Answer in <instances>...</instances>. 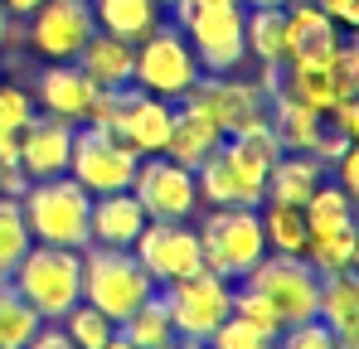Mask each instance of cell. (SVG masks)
I'll list each match as a JSON object with an SVG mask.
<instances>
[{"instance_id": "9", "label": "cell", "mask_w": 359, "mask_h": 349, "mask_svg": "<svg viewBox=\"0 0 359 349\" xmlns=\"http://www.w3.org/2000/svg\"><path fill=\"white\" fill-rule=\"evenodd\" d=\"M141 156L121 141L112 126H73V151H68V174L88 194H117L131 189Z\"/></svg>"}, {"instance_id": "40", "label": "cell", "mask_w": 359, "mask_h": 349, "mask_svg": "<svg viewBox=\"0 0 359 349\" xmlns=\"http://www.w3.org/2000/svg\"><path fill=\"white\" fill-rule=\"evenodd\" d=\"M0 5H5V15L15 20V15H34V10H39L44 0H0Z\"/></svg>"}, {"instance_id": "10", "label": "cell", "mask_w": 359, "mask_h": 349, "mask_svg": "<svg viewBox=\"0 0 359 349\" xmlns=\"http://www.w3.org/2000/svg\"><path fill=\"white\" fill-rule=\"evenodd\" d=\"M161 301H165V310H170V330H175V335L209 340V335L229 320V310H233V287H229L224 277H214L209 267H199V272L180 277L170 287H161Z\"/></svg>"}, {"instance_id": "33", "label": "cell", "mask_w": 359, "mask_h": 349, "mask_svg": "<svg viewBox=\"0 0 359 349\" xmlns=\"http://www.w3.org/2000/svg\"><path fill=\"white\" fill-rule=\"evenodd\" d=\"M29 228H25V214H20V199L15 194H0V277H10L20 267V257L29 252Z\"/></svg>"}, {"instance_id": "13", "label": "cell", "mask_w": 359, "mask_h": 349, "mask_svg": "<svg viewBox=\"0 0 359 349\" xmlns=\"http://www.w3.org/2000/svg\"><path fill=\"white\" fill-rule=\"evenodd\" d=\"M131 252H136V262L146 267V277L156 282V287H170L180 277H189V272H199L204 267V252H199V233L184 228V224H146L141 238L131 242Z\"/></svg>"}, {"instance_id": "12", "label": "cell", "mask_w": 359, "mask_h": 349, "mask_svg": "<svg viewBox=\"0 0 359 349\" xmlns=\"http://www.w3.org/2000/svg\"><path fill=\"white\" fill-rule=\"evenodd\" d=\"M189 102H199L204 112L224 126V136H243V131H262L267 126V93L262 83H238V78H199L189 93Z\"/></svg>"}, {"instance_id": "34", "label": "cell", "mask_w": 359, "mask_h": 349, "mask_svg": "<svg viewBox=\"0 0 359 349\" xmlns=\"http://www.w3.org/2000/svg\"><path fill=\"white\" fill-rule=\"evenodd\" d=\"M63 335H68L78 349H102L112 335H117V325H112L102 310H93L88 301H78V306L63 315Z\"/></svg>"}, {"instance_id": "11", "label": "cell", "mask_w": 359, "mask_h": 349, "mask_svg": "<svg viewBox=\"0 0 359 349\" xmlns=\"http://www.w3.org/2000/svg\"><path fill=\"white\" fill-rule=\"evenodd\" d=\"M131 194L146 209V219H156V224H184L194 214V204H199L194 170L175 165L170 156H141L136 179H131Z\"/></svg>"}, {"instance_id": "19", "label": "cell", "mask_w": 359, "mask_h": 349, "mask_svg": "<svg viewBox=\"0 0 359 349\" xmlns=\"http://www.w3.org/2000/svg\"><path fill=\"white\" fill-rule=\"evenodd\" d=\"M219 141H224V126L204 112L199 102L180 97V102H175V121H170V141H165L161 156H170L175 165H184V170H199L204 156L219 151Z\"/></svg>"}, {"instance_id": "30", "label": "cell", "mask_w": 359, "mask_h": 349, "mask_svg": "<svg viewBox=\"0 0 359 349\" xmlns=\"http://www.w3.org/2000/svg\"><path fill=\"white\" fill-rule=\"evenodd\" d=\"M306 214V233H335V228H350L355 224V209H350V194L330 179H320V189L301 204Z\"/></svg>"}, {"instance_id": "17", "label": "cell", "mask_w": 359, "mask_h": 349, "mask_svg": "<svg viewBox=\"0 0 359 349\" xmlns=\"http://www.w3.org/2000/svg\"><path fill=\"white\" fill-rule=\"evenodd\" d=\"M97 83L68 58V63H49L44 73H39V83H34V107H44L49 116H63V121H73V126H83L88 112H93V102H97Z\"/></svg>"}, {"instance_id": "31", "label": "cell", "mask_w": 359, "mask_h": 349, "mask_svg": "<svg viewBox=\"0 0 359 349\" xmlns=\"http://www.w3.org/2000/svg\"><path fill=\"white\" fill-rule=\"evenodd\" d=\"M355 247H359L355 224L350 228H335V233H311L306 238V262L316 272H350L355 267Z\"/></svg>"}, {"instance_id": "7", "label": "cell", "mask_w": 359, "mask_h": 349, "mask_svg": "<svg viewBox=\"0 0 359 349\" xmlns=\"http://www.w3.org/2000/svg\"><path fill=\"white\" fill-rule=\"evenodd\" d=\"M199 252L204 267L224 282H243L262 257H267V238L257 209H214L199 228Z\"/></svg>"}, {"instance_id": "1", "label": "cell", "mask_w": 359, "mask_h": 349, "mask_svg": "<svg viewBox=\"0 0 359 349\" xmlns=\"http://www.w3.org/2000/svg\"><path fill=\"white\" fill-rule=\"evenodd\" d=\"M277 156H282V146H277L272 126L224 136L219 151H209L204 165L194 170V184L214 209H257L267 194V170Z\"/></svg>"}, {"instance_id": "35", "label": "cell", "mask_w": 359, "mask_h": 349, "mask_svg": "<svg viewBox=\"0 0 359 349\" xmlns=\"http://www.w3.org/2000/svg\"><path fill=\"white\" fill-rule=\"evenodd\" d=\"M209 349H277V340H272L267 330L248 325L243 315H233V310H229V320L209 335Z\"/></svg>"}, {"instance_id": "22", "label": "cell", "mask_w": 359, "mask_h": 349, "mask_svg": "<svg viewBox=\"0 0 359 349\" xmlns=\"http://www.w3.org/2000/svg\"><path fill=\"white\" fill-rule=\"evenodd\" d=\"M73 63L97 83V88H131V73H136V44H126L107 29H93L83 39V49L73 54Z\"/></svg>"}, {"instance_id": "28", "label": "cell", "mask_w": 359, "mask_h": 349, "mask_svg": "<svg viewBox=\"0 0 359 349\" xmlns=\"http://www.w3.org/2000/svg\"><path fill=\"white\" fill-rule=\"evenodd\" d=\"M257 219H262V238H267V247L272 252H301L306 257V214H301V204H272V199H262L257 204Z\"/></svg>"}, {"instance_id": "2", "label": "cell", "mask_w": 359, "mask_h": 349, "mask_svg": "<svg viewBox=\"0 0 359 349\" xmlns=\"http://www.w3.org/2000/svg\"><path fill=\"white\" fill-rule=\"evenodd\" d=\"M88 209H93V194L73 179V174H49V179H29L25 194H20V214H25V228L34 242H49V247H73L83 252L93 238H88Z\"/></svg>"}, {"instance_id": "25", "label": "cell", "mask_w": 359, "mask_h": 349, "mask_svg": "<svg viewBox=\"0 0 359 349\" xmlns=\"http://www.w3.org/2000/svg\"><path fill=\"white\" fill-rule=\"evenodd\" d=\"M93 20H97V29L136 44L165 20V5L161 0H93Z\"/></svg>"}, {"instance_id": "4", "label": "cell", "mask_w": 359, "mask_h": 349, "mask_svg": "<svg viewBox=\"0 0 359 349\" xmlns=\"http://www.w3.org/2000/svg\"><path fill=\"white\" fill-rule=\"evenodd\" d=\"M78 262H83V301L93 310H102L112 325L126 320L156 291V282L146 277V267L136 262L131 247H97V242H88L78 252Z\"/></svg>"}, {"instance_id": "45", "label": "cell", "mask_w": 359, "mask_h": 349, "mask_svg": "<svg viewBox=\"0 0 359 349\" xmlns=\"http://www.w3.org/2000/svg\"><path fill=\"white\" fill-rule=\"evenodd\" d=\"M161 5H175V0H161Z\"/></svg>"}, {"instance_id": "6", "label": "cell", "mask_w": 359, "mask_h": 349, "mask_svg": "<svg viewBox=\"0 0 359 349\" xmlns=\"http://www.w3.org/2000/svg\"><path fill=\"white\" fill-rule=\"evenodd\" d=\"M199 58L189 49V39L180 34L175 20H161L146 39H136V73H131V88L151 93V97H165L180 102L194 83H199Z\"/></svg>"}, {"instance_id": "21", "label": "cell", "mask_w": 359, "mask_h": 349, "mask_svg": "<svg viewBox=\"0 0 359 349\" xmlns=\"http://www.w3.org/2000/svg\"><path fill=\"white\" fill-rule=\"evenodd\" d=\"M316 320L335 335V349H359V282L350 272H320V306Z\"/></svg>"}, {"instance_id": "42", "label": "cell", "mask_w": 359, "mask_h": 349, "mask_svg": "<svg viewBox=\"0 0 359 349\" xmlns=\"http://www.w3.org/2000/svg\"><path fill=\"white\" fill-rule=\"evenodd\" d=\"M248 5H252V10H287L292 0H248Z\"/></svg>"}, {"instance_id": "26", "label": "cell", "mask_w": 359, "mask_h": 349, "mask_svg": "<svg viewBox=\"0 0 359 349\" xmlns=\"http://www.w3.org/2000/svg\"><path fill=\"white\" fill-rule=\"evenodd\" d=\"M117 335L126 340V345L136 349H161L175 330H170V310H165V301H161V287L151 291L126 320H117Z\"/></svg>"}, {"instance_id": "15", "label": "cell", "mask_w": 359, "mask_h": 349, "mask_svg": "<svg viewBox=\"0 0 359 349\" xmlns=\"http://www.w3.org/2000/svg\"><path fill=\"white\" fill-rule=\"evenodd\" d=\"M29 39L34 49L54 63H68V58L83 49V39L97 29L93 20V0H44L34 15H29Z\"/></svg>"}, {"instance_id": "18", "label": "cell", "mask_w": 359, "mask_h": 349, "mask_svg": "<svg viewBox=\"0 0 359 349\" xmlns=\"http://www.w3.org/2000/svg\"><path fill=\"white\" fill-rule=\"evenodd\" d=\"M68 151H73V121L63 116H29L20 131V170L25 179H49V174H68Z\"/></svg>"}, {"instance_id": "37", "label": "cell", "mask_w": 359, "mask_h": 349, "mask_svg": "<svg viewBox=\"0 0 359 349\" xmlns=\"http://www.w3.org/2000/svg\"><path fill=\"white\" fill-rule=\"evenodd\" d=\"M277 349H335V335L320 320H301V325H287L277 335Z\"/></svg>"}, {"instance_id": "16", "label": "cell", "mask_w": 359, "mask_h": 349, "mask_svg": "<svg viewBox=\"0 0 359 349\" xmlns=\"http://www.w3.org/2000/svg\"><path fill=\"white\" fill-rule=\"evenodd\" d=\"M170 121H175V102L151 97L141 88H126L117 102V116H112V131L136 156H161L165 141H170Z\"/></svg>"}, {"instance_id": "24", "label": "cell", "mask_w": 359, "mask_h": 349, "mask_svg": "<svg viewBox=\"0 0 359 349\" xmlns=\"http://www.w3.org/2000/svg\"><path fill=\"white\" fill-rule=\"evenodd\" d=\"M267 126H272V136H277L282 151H311L316 136H320V126H325V116L311 112L306 102L287 97V93L277 88V93L267 97Z\"/></svg>"}, {"instance_id": "8", "label": "cell", "mask_w": 359, "mask_h": 349, "mask_svg": "<svg viewBox=\"0 0 359 349\" xmlns=\"http://www.w3.org/2000/svg\"><path fill=\"white\" fill-rule=\"evenodd\" d=\"M243 287L257 291V296L277 310L282 330H287V325H301V320H316L320 272H316L301 252H272V257H262V262L243 277Z\"/></svg>"}, {"instance_id": "29", "label": "cell", "mask_w": 359, "mask_h": 349, "mask_svg": "<svg viewBox=\"0 0 359 349\" xmlns=\"http://www.w3.org/2000/svg\"><path fill=\"white\" fill-rule=\"evenodd\" d=\"M39 325H44L39 310L15 291L10 277H0V349H25Z\"/></svg>"}, {"instance_id": "27", "label": "cell", "mask_w": 359, "mask_h": 349, "mask_svg": "<svg viewBox=\"0 0 359 349\" xmlns=\"http://www.w3.org/2000/svg\"><path fill=\"white\" fill-rule=\"evenodd\" d=\"M34 116V97L15 83H0V170H20V131Z\"/></svg>"}, {"instance_id": "23", "label": "cell", "mask_w": 359, "mask_h": 349, "mask_svg": "<svg viewBox=\"0 0 359 349\" xmlns=\"http://www.w3.org/2000/svg\"><path fill=\"white\" fill-rule=\"evenodd\" d=\"M320 179H325V165L311 151H282L272 160V170H267V194L262 199H272V204H306L320 189Z\"/></svg>"}, {"instance_id": "43", "label": "cell", "mask_w": 359, "mask_h": 349, "mask_svg": "<svg viewBox=\"0 0 359 349\" xmlns=\"http://www.w3.org/2000/svg\"><path fill=\"white\" fill-rule=\"evenodd\" d=\"M0 44H10V15H5V5H0Z\"/></svg>"}, {"instance_id": "41", "label": "cell", "mask_w": 359, "mask_h": 349, "mask_svg": "<svg viewBox=\"0 0 359 349\" xmlns=\"http://www.w3.org/2000/svg\"><path fill=\"white\" fill-rule=\"evenodd\" d=\"M161 349H209V340H194V335H170Z\"/></svg>"}, {"instance_id": "38", "label": "cell", "mask_w": 359, "mask_h": 349, "mask_svg": "<svg viewBox=\"0 0 359 349\" xmlns=\"http://www.w3.org/2000/svg\"><path fill=\"white\" fill-rule=\"evenodd\" d=\"M320 15H330L340 29H355L359 25V0H311Z\"/></svg>"}, {"instance_id": "14", "label": "cell", "mask_w": 359, "mask_h": 349, "mask_svg": "<svg viewBox=\"0 0 359 349\" xmlns=\"http://www.w3.org/2000/svg\"><path fill=\"white\" fill-rule=\"evenodd\" d=\"M340 25L330 15H320L311 0L287 5V25H282V63L287 68H325L340 49Z\"/></svg>"}, {"instance_id": "36", "label": "cell", "mask_w": 359, "mask_h": 349, "mask_svg": "<svg viewBox=\"0 0 359 349\" xmlns=\"http://www.w3.org/2000/svg\"><path fill=\"white\" fill-rule=\"evenodd\" d=\"M233 315H243V320H248V325H257V330H267L272 340L282 335V320H277V310H272V306H267L257 291H248V287L233 291Z\"/></svg>"}, {"instance_id": "5", "label": "cell", "mask_w": 359, "mask_h": 349, "mask_svg": "<svg viewBox=\"0 0 359 349\" xmlns=\"http://www.w3.org/2000/svg\"><path fill=\"white\" fill-rule=\"evenodd\" d=\"M10 282L39 310V320H63L83 301V262H78L73 247L29 242V252L20 257V267L10 272Z\"/></svg>"}, {"instance_id": "20", "label": "cell", "mask_w": 359, "mask_h": 349, "mask_svg": "<svg viewBox=\"0 0 359 349\" xmlns=\"http://www.w3.org/2000/svg\"><path fill=\"white\" fill-rule=\"evenodd\" d=\"M146 209L136 204L131 189H117V194H93V209H88V238L97 247H131L141 228H146Z\"/></svg>"}, {"instance_id": "44", "label": "cell", "mask_w": 359, "mask_h": 349, "mask_svg": "<svg viewBox=\"0 0 359 349\" xmlns=\"http://www.w3.org/2000/svg\"><path fill=\"white\" fill-rule=\"evenodd\" d=\"M102 349H136V345H126L121 335H112V340H107V345H102Z\"/></svg>"}, {"instance_id": "39", "label": "cell", "mask_w": 359, "mask_h": 349, "mask_svg": "<svg viewBox=\"0 0 359 349\" xmlns=\"http://www.w3.org/2000/svg\"><path fill=\"white\" fill-rule=\"evenodd\" d=\"M25 349H78V345L59 330V320H44V325L29 335V345H25Z\"/></svg>"}, {"instance_id": "32", "label": "cell", "mask_w": 359, "mask_h": 349, "mask_svg": "<svg viewBox=\"0 0 359 349\" xmlns=\"http://www.w3.org/2000/svg\"><path fill=\"white\" fill-rule=\"evenodd\" d=\"M282 25H287V10H248L243 20L248 54H257L262 63H282Z\"/></svg>"}, {"instance_id": "3", "label": "cell", "mask_w": 359, "mask_h": 349, "mask_svg": "<svg viewBox=\"0 0 359 349\" xmlns=\"http://www.w3.org/2000/svg\"><path fill=\"white\" fill-rule=\"evenodd\" d=\"M170 10L199 58V73H233L243 63V0H175Z\"/></svg>"}]
</instances>
